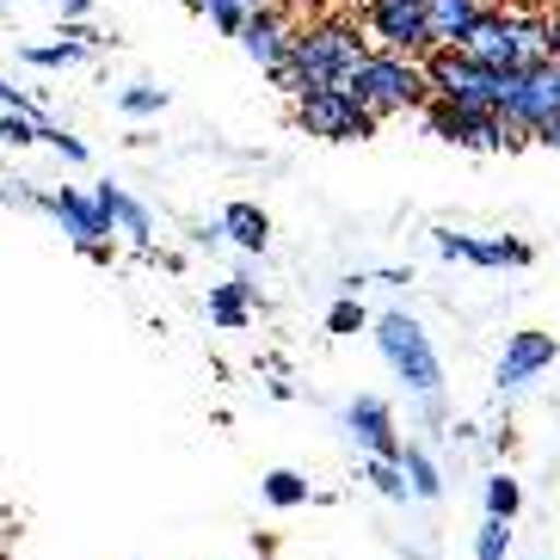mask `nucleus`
<instances>
[{
    "instance_id": "obj_1",
    "label": "nucleus",
    "mask_w": 560,
    "mask_h": 560,
    "mask_svg": "<svg viewBox=\"0 0 560 560\" xmlns=\"http://www.w3.org/2000/svg\"><path fill=\"white\" fill-rule=\"evenodd\" d=\"M370 50L358 37V25H346V19H320V25H308V32L290 37V56H283V68L271 74V81L283 86V93H327V86H346V74L358 68V56Z\"/></svg>"
},
{
    "instance_id": "obj_2",
    "label": "nucleus",
    "mask_w": 560,
    "mask_h": 560,
    "mask_svg": "<svg viewBox=\"0 0 560 560\" xmlns=\"http://www.w3.org/2000/svg\"><path fill=\"white\" fill-rule=\"evenodd\" d=\"M346 93H351V100H358L370 117H376V124L431 100L419 62H407V56H382V50H363V56H358V68L346 74Z\"/></svg>"
},
{
    "instance_id": "obj_3",
    "label": "nucleus",
    "mask_w": 560,
    "mask_h": 560,
    "mask_svg": "<svg viewBox=\"0 0 560 560\" xmlns=\"http://www.w3.org/2000/svg\"><path fill=\"white\" fill-rule=\"evenodd\" d=\"M376 351H382V363L407 382V395L438 400V388H444V363H438V351H431V332L419 327L407 308L376 314Z\"/></svg>"
},
{
    "instance_id": "obj_4",
    "label": "nucleus",
    "mask_w": 560,
    "mask_h": 560,
    "mask_svg": "<svg viewBox=\"0 0 560 560\" xmlns=\"http://www.w3.org/2000/svg\"><path fill=\"white\" fill-rule=\"evenodd\" d=\"M419 74H425L431 100L456 105V112H493L499 117V105H505V93H511V74H487V68H475L456 50H431L425 62H419Z\"/></svg>"
},
{
    "instance_id": "obj_5",
    "label": "nucleus",
    "mask_w": 560,
    "mask_h": 560,
    "mask_svg": "<svg viewBox=\"0 0 560 560\" xmlns=\"http://www.w3.org/2000/svg\"><path fill=\"white\" fill-rule=\"evenodd\" d=\"M363 25H370V44L382 56H431V37H425V0H363Z\"/></svg>"
},
{
    "instance_id": "obj_6",
    "label": "nucleus",
    "mask_w": 560,
    "mask_h": 560,
    "mask_svg": "<svg viewBox=\"0 0 560 560\" xmlns=\"http://www.w3.org/2000/svg\"><path fill=\"white\" fill-rule=\"evenodd\" d=\"M296 124L320 142H370L376 136V117L351 100L346 86H327V93H302L296 100Z\"/></svg>"
},
{
    "instance_id": "obj_7",
    "label": "nucleus",
    "mask_w": 560,
    "mask_h": 560,
    "mask_svg": "<svg viewBox=\"0 0 560 560\" xmlns=\"http://www.w3.org/2000/svg\"><path fill=\"white\" fill-rule=\"evenodd\" d=\"M37 210L56 215L62 234L86 253V259H112V229H105V215L93 210L86 191H74V185H62V191H37Z\"/></svg>"
},
{
    "instance_id": "obj_8",
    "label": "nucleus",
    "mask_w": 560,
    "mask_h": 560,
    "mask_svg": "<svg viewBox=\"0 0 560 560\" xmlns=\"http://www.w3.org/2000/svg\"><path fill=\"white\" fill-rule=\"evenodd\" d=\"M425 124H431V136H444V142H456V149H475V154H499V149H505V124H499L493 112H456V105L431 100L425 105Z\"/></svg>"
},
{
    "instance_id": "obj_9",
    "label": "nucleus",
    "mask_w": 560,
    "mask_h": 560,
    "mask_svg": "<svg viewBox=\"0 0 560 560\" xmlns=\"http://www.w3.org/2000/svg\"><path fill=\"white\" fill-rule=\"evenodd\" d=\"M346 431L358 438L363 456L400 462V419H395V407H388L382 395H358V400H346Z\"/></svg>"
},
{
    "instance_id": "obj_10",
    "label": "nucleus",
    "mask_w": 560,
    "mask_h": 560,
    "mask_svg": "<svg viewBox=\"0 0 560 560\" xmlns=\"http://www.w3.org/2000/svg\"><path fill=\"white\" fill-rule=\"evenodd\" d=\"M560 358V346H555V332H511L505 339V358H499V395H517V388H529V382L542 376L548 363Z\"/></svg>"
},
{
    "instance_id": "obj_11",
    "label": "nucleus",
    "mask_w": 560,
    "mask_h": 560,
    "mask_svg": "<svg viewBox=\"0 0 560 560\" xmlns=\"http://www.w3.org/2000/svg\"><path fill=\"white\" fill-rule=\"evenodd\" d=\"M438 253L444 259H468V265H487V271H505V265H529V241H511V234H456L444 229L438 234Z\"/></svg>"
},
{
    "instance_id": "obj_12",
    "label": "nucleus",
    "mask_w": 560,
    "mask_h": 560,
    "mask_svg": "<svg viewBox=\"0 0 560 560\" xmlns=\"http://www.w3.org/2000/svg\"><path fill=\"white\" fill-rule=\"evenodd\" d=\"M86 198H93V210L105 215V229H112V234H130V241H136L142 253L154 247V215H149V203H136L130 191H124V185L105 179V185H93Z\"/></svg>"
},
{
    "instance_id": "obj_13",
    "label": "nucleus",
    "mask_w": 560,
    "mask_h": 560,
    "mask_svg": "<svg viewBox=\"0 0 560 560\" xmlns=\"http://www.w3.org/2000/svg\"><path fill=\"white\" fill-rule=\"evenodd\" d=\"M290 19L283 13H271V7H253L247 13V25H241V50L253 56V62L265 68V74H278L283 68V56H290Z\"/></svg>"
},
{
    "instance_id": "obj_14",
    "label": "nucleus",
    "mask_w": 560,
    "mask_h": 560,
    "mask_svg": "<svg viewBox=\"0 0 560 560\" xmlns=\"http://www.w3.org/2000/svg\"><path fill=\"white\" fill-rule=\"evenodd\" d=\"M480 13H487V0H425V37H431V50H456Z\"/></svg>"
},
{
    "instance_id": "obj_15",
    "label": "nucleus",
    "mask_w": 560,
    "mask_h": 560,
    "mask_svg": "<svg viewBox=\"0 0 560 560\" xmlns=\"http://www.w3.org/2000/svg\"><path fill=\"white\" fill-rule=\"evenodd\" d=\"M215 234H222V241H234L241 253H265V247H271V215H265L259 203L241 198V203H229V210H222Z\"/></svg>"
},
{
    "instance_id": "obj_16",
    "label": "nucleus",
    "mask_w": 560,
    "mask_h": 560,
    "mask_svg": "<svg viewBox=\"0 0 560 560\" xmlns=\"http://www.w3.org/2000/svg\"><path fill=\"white\" fill-rule=\"evenodd\" d=\"M210 320H215V327H229V332H241L253 320V278H247V271L210 290Z\"/></svg>"
},
{
    "instance_id": "obj_17",
    "label": "nucleus",
    "mask_w": 560,
    "mask_h": 560,
    "mask_svg": "<svg viewBox=\"0 0 560 560\" xmlns=\"http://www.w3.org/2000/svg\"><path fill=\"white\" fill-rule=\"evenodd\" d=\"M400 475H407V499H444V468L419 444H400Z\"/></svg>"
},
{
    "instance_id": "obj_18",
    "label": "nucleus",
    "mask_w": 560,
    "mask_h": 560,
    "mask_svg": "<svg viewBox=\"0 0 560 560\" xmlns=\"http://www.w3.org/2000/svg\"><path fill=\"white\" fill-rule=\"evenodd\" d=\"M259 493H265V505L296 511V505H308V480H302L296 468H271V475L259 480Z\"/></svg>"
},
{
    "instance_id": "obj_19",
    "label": "nucleus",
    "mask_w": 560,
    "mask_h": 560,
    "mask_svg": "<svg viewBox=\"0 0 560 560\" xmlns=\"http://www.w3.org/2000/svg\"><path fill=\"white\" fill-rule=\"evenodd\" d=\"M517 511H524V487L511 475H487V517H493V524H511Z\"/></svg>"
},
{
    "instance_id": "obj_20",
    "label": "nucleus",
    "mask_w": 560,
    "mask_h": 560,
    "mask_svg": "<svg viewBox=\"0 0 560 560\" xmlns=\"http://www.w3.org/2000/svg\"><path fill=\"white\" fill-rule=\"evenodd\" d=\"M363 480H370V487H376L382 499H395V505H407V475H400V462H363Z\"/></svg>"
},
{
    "instance_id": "obj_21",
    "label": "nucleus",
    "mask_w": 560,
    "mask_h": 560,
    "mask_svg": "<svg viewBox=\"0 0 560 560\" xmlns=\"http://www.w3.org/2000/svg\"><path fill=\"white\" fill-rule=\"evenodd\" d=\"M117 105H124V117H161L166 112V93H161V86H149V81H136V86L117 93Z\"/></svg>"
},
{
    "instance_id": "obj_22",
    "label": "nucleus",
    "mask_w": 560,
    "mask_h": 560,
    "mask_svg": "<svg viewBox=\"0 0 560 560\" xmlns=\"http://www.w3.org/2000/svg\"><path fill=\"white\" fill-rule=\"evenodd\" d=\"M32 130H37V142H50V149L62 154V161H86V142H81V136H68L62 124H50L44 112L32 117Z\"/></svg>"
},
{
    "instance_id": "obj_23",
    "label": "nucleus",
    "mask_w": 560,
    "mask_h": 560,
    "mask_svg": "<svg viewBox=\"0 0 560 560\" xmlns=\"http://www.w3.org/2000/svg\"><path fill=\"white\" fill-rule=\"evenodd\" d=\"M475 560H511V524H487L475 529Z\"/></svg>"
},
{
    "instance_id": "obj_24",
    "label": "nucleus",
    "mask_w": 560,
    "mask_h": 560,
    "mask_svg": "<svg viewBox=\"0 0 560 560\" xmlns=\"http://www.w3.org/2000/svg\"><path fill=\"white\" fill-rule=\"evenodd\" d=\"M363 327H370V314L358 308V296H339L327 308V332H339V339H351V332H363Z\"/></svg>"
},
{
    "instance_id": "obj_25",
    "label": "nucleus",
    "mask_w": 560,
    "mask_h": 560,
    "mask_svg": "<svg viewBox=\"0 0 560 560\" xmlns=\"http://www.w3.org/2000/svg\"><path fill=\"white\" fill-rule=\"evenodd\" d=\"M81 56L86 50H74V44L62 37V44H32V50H25V62H32V68H74Z\"/></svg>"
},
{
    "instance_id": "obj_26",
    "label": "nucleus",
    "mask_w": 560,
    "mask_h": 560,
    "mask_svg": "<svg viewBox=\"0 0 560 560\" xmlns=\"http://www.w3.org/2000/svg\"><path fill=\"white\" fill-rule=\"evenodd\" d=\"M32 117H37V112H0V142H7V149H25V142H37Z\"/></svg>"
},
{
    "instance_id": "obj_27",
    "label": "nucleus",
    "mask_w": 560,
    "mask_h": 560,
    "mask_svg": "<svg viewBox=\"0 0 560 560\" xmlns=\"http://www.w3.org/2000/svg\"><path fill=\"white\" fill-rule=\"evenodd\" d=\"M185 7H198V13H253L265 0H185Z\"/></svg>"
},
{
    "instance_id": "obj_28",
    "label": "nucleus",
    "mask_w": 560,
    "mask_h": 560,
    "mask_svg": "<svg viewBox=\"0 0 560 560\" xmlns=\"http://www.w3.org/2000/svg\"><path fill=\"white\" fill-rule=\"evenodd\" d=\"M93 7H100V0H62V25H86Z\"/></svg>"
},
{
    "instance_id": "obj_29",
    "label": "nucleus",
    "mask_w": 560,
    "mask_h": 560,
    "mask_svg": "<svg viewBox=\"0 0 560 560\" xmlns=\"http://www.w3.org/2000/svg\"><path fill=\"white\" fill-rule=\"evenodd\" d=\"M536 142H542V149H560V112H555V117H548L542 130H536Z\"/></svg>"
},
{
    "instance_id": "obj_30",
    "label": "nucleus",
    "mask_w": 560,
    "mask_h": 560,
    "mask_svg": "<svg viewBox=\"0 0 560 560\" xmlns=\"http://www.w3.org/2000/svg\"><path fill=\"white\" fill-rule=\"evenodd\" d=\"M548 62H560V25H548Z\"/></svg>"
}]
</instances>
